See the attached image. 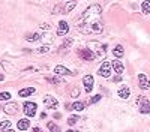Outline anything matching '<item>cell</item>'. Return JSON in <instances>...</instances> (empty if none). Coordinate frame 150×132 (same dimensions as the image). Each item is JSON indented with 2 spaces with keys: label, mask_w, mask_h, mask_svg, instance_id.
<instances>
[{
  "label": "cell",
  "mask_w": 150,
  "mask_h": 132,
  "mask_svg": "<svg viewBox=\"0 0 150 132\" xmlns=\"http://www.w3.org/2000/svg\"><path fill=\"white\" fill-rule=\"evenodd\" d=\"M102 8L101 5H92L89 6L81 14L80 20L75 21V27L81 33H92V35H101L104 33V23H102Z\"/></svg>",
  "instance_id": "1"
},
{
  "label": "cell",
  "mask_w": 150,
  "mask_h": 132,
  "mask_svg": "<svg viewBox=\"0 0 150 132\" xmlns=\"http://www.w3.org/2000/svg\"><path fill=\"white\" fill-rule=\"evenodd\" d=\"M77 53H78V57L83 59V60H86V62H92V60H95V57H96L93 50H90V48H81V50H78Z\"/></svg>",
  "instance_id": "2"
},
{
  "label": "cell",
  "mask_w": 150,
  "mask_h": 132,
  "mask_svg": "<svg viewBox=\"0 0 150 132\" xmlns=\"http://www.w3.org/2000/svg\"><path fill=\"white\" fill-rule=\"evenodd\" d=\"M36 104L35 102H24V114L27 117H33L36 114Z\"/></svg>",
  "instance_id": "3"
},
{
  "label": "cell",
  "mask_w": 150,
  "mask_h": 132,
  "mask_svg": "<svg viewBox=\"0 0 150 132\" xmlns=\"http://www.w3.org/2000/svg\"><path fill=\"white\" fill-rule=\"evenodd\" d=\"M98 74H99L101 77H104V78H108L110 75H111V65H110L108 62H104L101 65L99 71H98Z\"/></svg>",
  "instance_id": "4"
},
{
  "label": "cell",
  "mask_w": 150,
  "mask_h": 132,
  "mask_svg": "<svg viewBox=\"0 0 150 132\" xmlns=\"http://www.w3.org/2000/svg\"><path fill=\"white\" fill-rule=\"evenodd\" d=\"M18 110H20V107H18L17 102H8V104L3 107V111H5V113H6V114H11V116L17 114Z\"/></svg>",
  "instance_id": "5"
},
{
  "label": "cell",
  "mask_w": 150,
  "mask_h": 132,
  "mask_svg": "<svg viewBox=\"0 0 150 132\" xmlns=\"http://www.w3.org/2000/svg\"><path fill=\"white\" fill-rule=\"evenodd\" d=\"M44 104H45V107L50 108V110H56V108L59 107V102L56 101L53 96H50V95L44 98Z\"/></svg>",
  "instance_id": "6"
},
{
  "label": "cell",
  "mask_w": 150,
  "mask_h": 132,
  "mask_svg": "<svg viewBox=\"0 0 150 132\" xmlns=\"http://www.w3.org/2000/svg\"><path fill=\"white\" fill-rule=\"evenodd\" d=\"M69 32V26H68V23L66 21H62L59 23V29H57V36H65L66 33Z\"/></svg>",
  "instance_id": "7"
},
{
  "label": "cell",
  "mask_w": 150,
  "mask_h": 132,
  "mask_svg": "<svg viewBox=\"0 0 150 132\" xmlns=\"http://www.w3.org/2000/svg\"><path fill=\"white\" fill-rule=\"evenodd\" d=\"M140 113L141 114H149V111H150V102H149V99L146 98H143V101L140 102Z\"/></svg>",
  "instance_id": "8"
},
{
  "label": "cell",
  "mask_w": 150,
  "mask_h": 132,
  "mask_svg": "<svg viewBox=\"0 0 150 132\" xmlns=\"http://www.w3.org/2000/svg\"><path fill=\"white\" fill-rule=\"evenodd\" d=\"M83 83H84V86H86V92H87V93H90V90L93 89V83H95L93 77L92 75H86L83 78Z\"/></svg>",
  "instance_id": "9"
},
{
  "label": "cell",
  "mask_w": 150,
  "mask_h": 132,
  "mask_svg": "<svg viewBox=\"0 0 150 132\" xmlns=\"http://www.w3.org/2000/svg\"><path fill=\"white\" fill-rule=\"evenodd\" d=\"M105 50H107V45H101L99 42L95 41V56H105Z\"/></svg>",
  "instance_id": "10"
},
{
  "label": "cell",
  "mask_w": 150,
  "mask_h": 132,
  "mask_svg": "<svg viewBox=\"0 0 150 132\" xmlns=\"http://www.w3.org/2000/svg\"><path fill=\"white\" fill-rule=\"evenodd\" d=\"M138 83H140V87L143 90H147L150 87V84H149V78L144 75V74H140L138 75Z\"/></svg>",
  "instance_id": "11"
},
{
  "label": "cell",
  "mask_w": 150,
  "mask_h": 132,
  "mask_svg": "<svg viewBox=\"0 0 150 132\" xmlns=\"http://www.w3.org/2000/svg\"><path fill=\"white\" fill-rule=\"evenodd\" d=\"M54 74H57V75H72V72H71L68 68H65V66L59 65L54 68Z\"/></svg>",
  "instance_id": "12"
},
{
  "label": "cell",
  "mask_w": 150,
  "mask_h": 132,
  "mask_svg": "<svg viewBox=\"0 0 150 132\" xmlns=\"http://www.w3.org/2000/svg\"><path fill=\"white\" fill-rule=\"evenodd\" d=\"M119 96L122 99H128L129 96H131V90H129V87H126V86H123V87L119 89Z\"/></svg>",
  "instance_id": "13"
},
{
  "label": "cell",
  "mask_w": 150,
  "mask_h": 132,
  "mask_svg": "<svg viewBox=\"0 0 150 132\" xmlns=\"http://www.w3.org/2000/svg\"><path fill=\"white\" fill-rule=\"evenodd\" d=\"M33 93H35V89L33 87H27V89H23V90L18 92V95L21 96V98H27V96L33 95Z\"/></svg>",
  "instance_id": "14"
},
{
  "label": "cell",
  "mask_w": 150,
  "mask_h": 132,
  "mask_svg": "<svg viewBox=\"0 0 150 132\" xmlns=\"http://www.w3.org/2000/svg\"><path fill=\"white\" fill-rule=\"evenodd\" d=\"M30 128V122L27 119H21V120H18V129L20 131H26Z\"/></svg>",
  "instance_id": "15"
},
{
  "label": "cell",
  "mask_w": 150,
  "mask_h": 132,
  "mask_svg": "<svg viewBox=\"0 0 150 132\" xmlns=\"http://www.w3.org/2000/svg\"><path fill=\"white\" fill-rule=\"evenodd\" d=\"M26 39H27L29 42H38L42 39V35L41 33H32V35H27L26 36Z\"/></svg>",
  "instance_id": "16"
},
{
  "label": "cell",
  "mask_w": 150,
  "mask_h": 132,
  "mask_svg": "<svg viewBox=\"0 0 150 132\" xmlns=\"http://www.w3.org/2000/svg\"><path fill=\"white\" fill-rule=\"evenodd\" d=\"M75 6H77L75 2H69V3H66V5L63 6V9H62V11L65 12V14H68V12H71L72 9H75Z\"/></svg>",
  "instance_id": "17"
},
{
  "label": "cell",
  "mask_w": 150,
  "mask_h": 132,
  "mask_svg": "<svg viewBox=\"0 0 150 132\" xmlns=\"http://www.w3.org/2000/svg\"><path fill=\"white\" fill-rule=\"evenodd\" d=\"M111 68H114V71L117 72V74H122V72L125 71V68H123V65H122L120 62H113Z\"/></svg>",
  "instance_id": "18"
},
{
  "label": "cell",
  "mask_w": 150,
  "mask_h": 132,
  "mask_svg": "<svg viewBox=\"0 0 150 132\" xmlns=\"http://www.w3.org/2000/svg\"><path fill=\"white\" fill-rule=\"evenodd\" d=\"M71 108H74L75 111H81V110H84V108H86V104L78 101V102H74V104H72V107H71Z\"/></svg>",
  "instance_id": "19"
},
{
  "label": "cell",
  "mask_w": 150,
  "mask_h": 132,
  "mask_svg": "<svg viewBox=\"0 0 150 132\" xmlns=\"http://www.w3.org/2000/svg\"><path fill=\"white\" fill-rule=\"evenodd\" d=\"M113 54H114V57H117V59H120V57L123 56V47H122V45H117V47L114 48V51H113Z\"/></svg>",
  "instance_id": "20"
},
{
  "label": "cell",
  "mask_w": 150,
  "mask_h": 132,
  "mask_svg": "<svg viewBox=\"0 0 150 132\" xmlns=\"http://www.w3.org/2000/svg\"><path fill=\"white\" fill-rule=\"evenodd\" d=\"M36 51L39 53V54H47V53L51 51V47H50V45H42V47H39Z\"/></svg>",
  "instance_id": "21"
},
{
  "label": "cell",
  "mask_w": 150,
  "mask_h": 132,
  "mask_svg": "<svg viewBox=\"0 0 150 132\" xmlns=\"http://www.w3.org/2000/svg\"><path fill=\"white\" fill-rule=\"evenodd\" d=\"M47 126H48V129H50L51 132H60V128H59L54 122H48Z\"/></svg>",
  "instance_id": "22"
},
{
  "label": "cell",
  "mask_w": 150,
  "mask_h": 132,
  "mask_svg": "<svg viewBox=\"0 0 150 132\" xmlns=\"http://www.w3.org/2000/svg\"><path fill=\"white\" fill-rule=\"evenodd\" d=\"M9 126H11V122H9V120L0 122V131H2V132H5L6 129H9Z\"/></svg>",
  "instance_id": "23"
},
{
  "label": "cell",
  "mask_w": 150,
  "mask_h": 132,
  "mask_svg": "<svg viewBox=\"0 0 150 132\" xmlns=\"http://www.w3.org/2000/svg\"><path fill=\"white\" fill-rule=\"evenodd\" d=\"M143 12H144L146 15L150 12V2H149V0H146V2L143 3Z\"/></svg>",
  "instance_id": "24"
},
{
  "label": "cell",
  "mask_w": 150,
  "mask_h": 132,
  "mask_svg": "<svg viewBox=\"0 0 150 132\" xmlns=\"http://www.w3.org/2000/svg\"><path fill=\"white\" fill-rule=\"evenodd\" d=\"M8 99H11L9 92H3V93H0V101H8Z\"/></svg>",
  "instance_id": "25"
},
{
  "label": "cell",
  "mask_w": 150,
  "mask_h": 132,
  "mask_svg": "<svg viewBox=\"0 0 150 132\" xmlns=\"http://www.w3.org/2000/svg\"><path fill=\"white\" fill-rule=\"evenodd\" d=\"M72 42H74V41H72V39H66V41H65V42H63V45H62V50H65V48H66V50H68V48L71 47V45H72Z\"/></svg>",
  "instance_id": "26"
},
{
  "label": "cell",
  "mask_w": 150,
  "mask_h": 132,
  "mask_svg": "<svg viewBox=\"0 0 150 132\" xmlns=\"http://www.w3.org/2000/svg\"><path fill=\"white\" fill-rule=\"evenodd\" d=\"M101 98H102L101 95H95L93 98H90V101H89V104H96L98 101H101Z\"/></svg>",
  "instance_id": "27"
},
{
  "label": "cell",
  "mask_w": 150,
  "mask_h": 132,
  "mask_svg": "<svg viewBox=\"0 0 150 132\" xmlns=\"http://www.w3.org/2000/svg\"><path fill=\"white\" fill-rule=\"evenodd\" d=\"M77 120H78V116H77V114H74V116L68 120V123L71 125V126H72V125H75V122H77Z\"/></svg>",
  "instance_id": "28"
},
{
  "label": "cell",
  "mask_w": 150,
  "mask_h": 132,
  "mask_svg": "<svg viewBox=\"0 0 150 132\" xmlns=\"http://www.w3.org/2000/svg\"><path fill=\"white\" fill-rule=\"evenodd\" d=\"M71 96H72V98H77V96H80V89H78V87H75L72 92H71Z\"/></svg>",
  "instance_id": "29"
},
{
  "label": "cell",
  "mask_w": 150,
  "mask_h": 132,
  "mask_svg": "<svg viewBox=\"0 0 150 132\" xmlns=\"http://www.w3.org/2000/svg\"><path fill=\"white\" fill-rule=\"evenodd\" d=\"M48 81H50V83H54V84L62 83V80H57V78H48Z\"/></svg>",
  "instance_id": "30"
},
{
  "label": "cell",
  "mask_w": 150,
  "mask_h": 132,
  "mask_svg": "<svg viewBox=\"0 0 150 132\" xmlns=\"http://www.w3.org/2000/svg\"><path fill=\"white\" fill-rule=\"evenodd\" d=\"M143 98H144V96H137V98H135V104L140 105V102L143 101Z\"/></svg>",
  "instance_id": "31"
},
{
  "label": "cell",
  "mask_w": 150,
  "mask_h": 132,
  "mask_svg": "<svg viewBox=\"0 0 150 132\" xmlns=\"http://www.w3.org/2000/svg\"><path fill=\"white\" fill-rule=\"evenodd\" d=\"M113 81H114V83H120V81H122V77H119V75L114 77V78H113Z\"/></svg>",
  "instance_id": "32"
},
{
  "label": "cell",
  "mask_w": 150,
  "mask_h": 132,
  "mask_svg": "<svg viewBox=\"0 0 150 132\" xmlns=\"http://www.w3.org/2000/svg\"><path fill=\"white\" fill-rule=\"evenodd\" d=\"M32 132H44V131H42L41 128H38V126H35V128H33V131H32Z\"/></svg>",
  "instance_id": "33"
},
{
  "label": "cell",
  "mask_w": 150,
  "mask_h": 132,
  "mask_svg": "<svg viewBox=\"0 0 150 132\" xmlns=\"http://www.w3.org/2000/svg\"><path fill=\"white\" fill-rule=\"evenodd\" d=\"M5 132H15V131H12V129H6Z\"/></svg>",
  "instance_id": "34"
},
{
  "label": "cell",
  "mask_w": 150,
  "mask_h": 132,
  "mask_svg": "<svg viewBox=\"0 0 150 132\" xmlns=\"http://www.w3.org/2000/svg\"><path fill=\"white\" fill-rule=\"evenodd\" d=\"M66 132H77V131H74V129H69V131H66Z\"/></svg>",
  "instance_id": "35"
},
{
  "label": "cell",
  "mask_w": 150,
  "mask_h": 132,
  "mask_svg": "<svg viewBox=\"0 0 150 132\" xmlns=\"http://www.w3.org/2000/svg\"><path fill=\"white\" fill-rule=\"evenodd\" d=\"M0 81H3V75H0Z\"/></svg>",
  "instance_id": "36"
}]
</instances>
